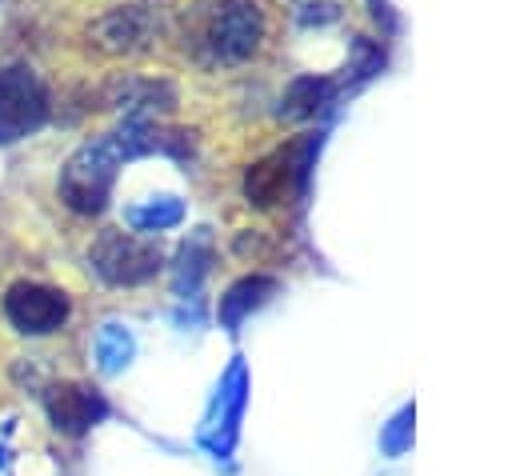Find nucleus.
<instances>
[{
  "mask_svg": "<svg viewBox=\"0 0 512 476\" xmlns=\"http://www.w3.org/2000/svg\"><path fill=\"white\" fill-rule=\"evenodd\" d=\"M312 148H316V140H296L288 148H276V152L252 160L244 168V180H240V192H244L248 208H260L264 212V208L284 204L292 192H304Z\"/></svg>",
  "mask_w": 512,
  "mask_h": 476,
  "instance_id": "nucleus-6",
  "label": "nucleus"
},
{
  "mask_svg": "<svg viewBox=\"0 0 512 476\" xmlns=\"http://www.w3.org/2000/svg\"><path fill=\"white\" fill-rule=\"evenodd\" d=\"M212 260H216L212 232H208V228H196V232L180 244V252H176V264H172V292H176L180 300H192V296L200 292V284H204Z\"/></svg>",
  "mask_w": 512,
  "mask_h": 476,
  "instance_id": "nucleus-13",
  "label": "nucleus"
},
{
  "mask_svg": "<svg viewBox=\"0 0 512 476\" xmlns=\"http://www.w3.org/2000/svg\"><path fill=\"white\" fill-rule=\"evenodd\" d=\"M244 408H248V368H244L240 356H232V364L220 372L216 392H212V400L204 408V420L196 428V440L212 460H228L236 452Z\"/></svg>",
  "mask_w": 512,
  "mask_h": 476,
  "instance_id": "nucleus-7",
  "label": "nucleus"
},
{
  "mask_svg": "<svg viewBox=\"0 0 512 476\" xmlns=\"http://www.w3.org/2000/svg\"><path fill=\"white\" fill-rule=\"evenodd\" d=\"M40 404H44L48 424L60 436H72V440L88 436L96 424H104L112 416L108 396L88 380H52V384H44Z\"/></svg>",
  "mask_w": 512,
  "mask_h": 476,
  "instance_id": "nucleus-9",
  "label": "nucleus"
},
{
  "mask_svg": "<svg viewBox=\"0 0 512 476\" xmlns=\"http://www.w3.org/2000/svg\"><path fill=\"white\" fill-rule=\"evenodd\" d=\"M172 104H176V88L168 80L116 76L104 84V108H116L124 120H156V112H168Z\"/></svg>",
  "mask_w": 512,
  "mask_h": 476,
  "instance_id": "nucleus-10",
  "label": "nucleus"
},
{
  "mask_svg": "<svg viewBox=\"0 0 512 476\" xmlns=\"http://www.w3.org/2000/svg\"><path fill=\"white\" fill-rule=\"evenodd\" d=\"M336 16H340V8L332 0H320V4H304V12L296 20L300 24H324V20H336Z\"/></svg>",
  "mask_w": 512,
  "mask_h": 476,
  "instance_id": "nucleus-17",
  "label": "nucleus"
},
{
  "mask_svg": "<svg viewBox=\"0 0 512 476\" xmlns=\"http://www.w3.org/2000/svg\"><path fill=\"white\" fill-rule=\"evenodd\" d=\"M184 200L172 196V192H160V196H144V200H132L124 204V228L136 232V236H160L168 228H176L184 220Z\"/></svg>",
  "mask_w": 512,
  "mask_h": 476,
  "instance_id": "nucleus-14",
  "label": "nucleus"
},
{
  "mask_svg": "<svg viewBox=\"0 0 512 476\" xmlns=\"http://www.w3.org/2000/svg\"><path fill=\"white\" fill-rule=\"evenodd\" d=\"M276 292H280V280H276V276H268V272H248V276L232 280V284L224 288L220 304H216L220 328L240 332V324H244L252 312H260Z\"/></svg>",
  "mask_w": 512,
  "mask_h": 476,
  "instance_id": "nucleus-11",
  "label": "nucleus"
},
{
  "mask_svg": "<svg viewBox=\"0 0 512 476\" xmlns=\"http://www.w3.org/2000/svg\"><path fill=\"white\" fill-rule=\"evenodd\" d=\"M268 40V16L260 0H200L184 20V52L208 68L248 64Z\"/></svg>",
  "mask_w": 512,
  "mask_h": 476,
  "instance_id": "nucleus-2",
  "label": "nucleus"
},
{
  "mask_svg": "<svg viewBox=\"0 0 512 476\" xmlns=\"http://www.w3.org/2000/svg\"><path fill=\"white\" fill-rule=\"evenodd\" d=\"M164 32V12L136 0V4H112L88 24V40L108 56H140L156 44Z\"/></svg>",
  "mask_w": 512,
  "mask_h": 476,
  "instance_id": "nucleus-8",
  "label": "nucleus"
},
{
  "mask_svg": "<svg viewBox=\"0 0 512 476\" xmlns=\"http://www.w3.org/2000/svg\"><path fill=\"white\" fill-rule=\"evenodd\" d=\"M52 120V92L32 64L0 68V148L36 136Z\"/></svg>",
  "mask_w": 512,
  "mask_h": 476,
  "instance_id": "nucleus-4",
  "label": "nucleus"
},
{
  "mask_svg": "<svg viewBox=\"0 0 512 476\" xmlns=\"http://www.w3.org/2000/svg\"><path fill=\"white\" fill-rule=\"evenodd\" d=\"M332 100H336V80H332V76L304 72V76L288 80V88H284V96H280L276 116H280V120H288V124H300V120L320 116Z\"/></svg>",
  "mask_w": 512,
  "mask_h": 476,
  "instance_id": "nucleus-12",
  "label": "nucleus"
},
{
  "mask_svg": "<svg viewBox=\"0 0 512 476\" xmlns=\"http://www.w3.org/2000/svg\"><path fill=\"white\" fill-rule=\"evenodd\" d=\"M380 448H384V456H392V460L412 448V404H404V408L380 428Z\"/></svg>",
  "mask_w": 512,
  "mask_h": 476,
  "instance_id": "nucleus-16",
  "label": "nucleus"
},
{
  "mask_svg": "<svg viewBox=\"0 0 512 476\" xmlns=\"http://www.w3.org/2000/svg\"><path fill=\"white\" fill-rule=\"evenodd\" d=\"M136 360V332L124 320H100L92 332V364L100 376H120Z\"/></svg>",
  "mask_w": 512,
  "mask_h": 476,
  "instance_id": "nucleus-15",
  "label": "nucleus"
},
{
  "mask_svg": "<svg viewBox=\"0 0 512 476\" xmlns=\"http://www.w3.org/2000/svg\"><path fill=\"white\" fill-rule=\"evenodd\" d=\"M88 268L112 288H140L164 272V252L152 236L124 228H100L88 244Z\"/></svg>",
  "mask_w": 512,
  "mask_h": 476,
  "instance_id": "nucleus-3",
  "label": "nucleus"
},
{
  "mask_svg": "<svg viewBox=\"0 0 512 476\" xmlns=\"http://www.w3.org/2000/svg\"><path fill=\"white\" fill-rule=\"evenodd\" d=\"M0 316L16 336H56L72 320V296L48 280H12L0 296Z\"/></svg>",
  "mask_w": 512,
  "mask_h": 476,
  "instance_id": "nucleus-5",
  "label": "nucleus"
},
{
  "mask_svg": "<svg viewBox=\"0 0 512 476\" xmlns=\"http://www.w3.org/2000/svg\"><path fill=\"white\" fill-rule=\"evenodd\" d=\"M192 148V132H172L156 120H124L112 132H96L68 152L56 172V196L72 216H104L116 192V176L124 164L140 156H184Z\"/></svg>",
  "mask_w": 512,
  "mask_h": 476,
  "instance_id": "nucleus-1",
  "label": "nucleus"
}]
</instances>
